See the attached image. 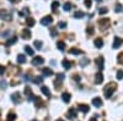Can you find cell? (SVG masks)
Returning a JSON list of instances; mask_svg holds the SVG:
<instances>
[{
	"instance_id": "obj_15",
	"label": "cell",
	"mask_w": 123,
	"mask_h": 121,
	"mask_svg": "<svg viewBox=\"0 0 123 121\" xmlns=\"http://www.w3.org/2000/svg\"><path fill=\"white\" fill-rule=\"evenodd\" d=\"M16 42H17V38H16L15 36H14V37H10V38H9V39L6 40V45H7V47H10V45L15 44Z\"/></svg>"
},
{
	"instance_id": "obj_19",
	"label": "cell",
	"mask_w": 123,
	"mask_h": 121,
	"mask_svg": "<svg viewBox=\"0 0 123 121\" xmlns=\"http://www.w3.org/2000/svg\"><path fill=\"white\" fill-rule=\"evenodd\" d=\"M79 110H80V111H83V113H87L89 110H90V108L86 104H80L79 105Z\"/></svg>"
},
{
	"instance_id": "obj_6",
	"label": "cell",
	"mask_w": 123,
	"mask_h": 121,
	"mask_svg": "<svg viewBox=\"0 0 123 121\" xmlns=\"http://www.w3.org/2000/svg\"><path fill=\"white\" fill-rule=\"evenodd\" d=\"M21 36H22V39H30L31 38V31L27 28H24L22 31H21Z\"/></svg>"
},
{
	"instance_id": "obj_22",
	"label": "cell",
	"mask_w": 123,
	"mask_h": 121,
	"mask_svg": "<svg viewBox=\"0 0 123 121\" xmlns=\"http://www.w3.org/2000/svg\"><path fill=\"white\" fill-rule=\"evenodd\" d=\"M17 63H18V64H25V63H26V56L22 55V54L17 55Z\"/></svg>"
},
{
	"instance_id": "obj_29",
	"label": "cell",
	"mask_w": 123,
	"mask_h": 121,
	"mask_svg": "<svg viewBox=\"0 0 123 121\" xmlns=\"http://www.w3.org/2000/svg\"><path fill=\"white\" fill-rule=\"evenodd\" d=\"M15 119H16V114L9 113V115H7V121H15Z\"/></svg>"
},
{
	"instance_id": "obj_48",
	"label": "cell",
	"mask_w": 123,
	"mask_h": 121,
	"mask_svg": "<svg viewBox=\"0 0 123 121\" xmlns=\"http://www.w3.org/2000/svg\"><path fill=\"white\" fill-rule=\"evenodd\" d=\"M57 121H64V120H62V119H58V120H57Z\"/></svg>"
},
{
	"instance_id": "obj_7",
	"label": "cell",
	"mask_w": 123,
	"mask_h": 121,
	"mask_svg": "<svg viewBox=\"0 0 123 121\" xmlns=\"http://www.w3.org/2000/svg\"><path fill=\"white\" fill-rule=\"evenodd\" d=\"M102 82H104V75H102L101 72H97L95 75V83L96 84H101Z\"/></svg>"
},
{
	"instance_id": "obj_23",
	"label": "cell",
	"mask_w": 123,
	"mask_h": 121,
	"mask_svg": "<svg viewBox=\"0 0 123 121\" xmlns=\"http://www.w3.org/2000/svg\"><path fill=\"white\" fill-rule=\"evenodd\" d=\"M26 23H27V26L28 27H33L35 26V20L32 18V17H27V20H26Z\"/></svg>"
},
{
	"instance_id": "obj_10",
	"label": "cell",
	"mask_w": 123,
	"mask_h": 121,
	"mask_svg": "<svg viewBox=\"0 0 123 121\" xmlns=\"http://www.w3.org/2000/svg\"><path fill=\"white\" fill-rule=\"evenodd\" d=\"M62 65H63V67H64L65 70H69L73 64H71L68 59H63V60H62Z\"/></svg>"
},
{
	"instance_id": "obj_39",
	"label": "cell",
	"mask_w": 123,
	"mask_h": 121,
	"mask_svg": "<svg viewBox=\"0 0 123 121\" xmlns=\"http://www.w3.org/2000/svg\"><path fill=\"white\" fill-rule=\"evenodd\" d=\"M117 61H118L119 64L123 65V53H121V54L118 55V60H117Z\"/></svg>"
},
{
	"instance_id": "obj_37",
	"label": "cell",
	"mask_w": 123,
	"mask_h": 121,
	"mask_svg": "<svg viewBox=\"0 0 123 121\" xmlns=\"http://www.w3.org/2000/svg\"><path fill=\"white\" fill-rule=\"evenodd\" d=\"M41 81H43V78L41 77V76H38V77H35L33 82H35V83H41Z\"/></svg>"
},
{
	"instance_id": "obj_20",
	"label": "cell",
	"mask_w": 123,
	"mask_h": 121,
	"mask_svg": "<svg viewBox=\"0 0 123 121\" xmlns=\"http://www.w3.org/2000/svg\"><path fill=\"white\" fill-rule=\"evenodd\" d=\"M11 99H12L14 103H20V93H18V92L14 93V94L11 95Z\"/></svg>"
},
{
	"instance_id": "obj_42",
	"label": "cell",
	"mask_w": 123,
	"mask_h": 121,
	"mask_svg": "<svg viewBox=\"0 0 123 121\" xmlns=\"http://www.w3.org/2000/svg\"><path fill=\"white\" fill-rule=\"evenodd\" d=\"M5 74V67L3 65H0V75H4Z\"/></svg>"
},
{
	"instance_id": "obj_28",
	"label": "cell",
	"mask_w": 123,
	"mask_h": 121,
	"mask_svg": "<svg viewBox=\"0 0 123 121\" xmlns=\"http://www.w3.org/2000/svg\"><path fill=\"white\" fill-rule=\"evenodd\" d=\"M25 52H26L28 55H31V56L33 55V49L31 48V47H28V45H26V47H25Z\"/></svg>"
},
{
	"instance_id": "obj_44",
	"label": "cell",
	"mask_w": 123,
	"mask_h": 121,
	"mask_svg": "<svg viewBox=\"0 0 123 121\" xmlns=\"http://www.w3.org/2000/svg\"><path fill=\"white\" fill-rule=\"evenodd\" d=\"M0 86H1L3 88H5L6 87V82H5V81H0Z\"/></svg>"
},
{
	"instance_id": "obj_31",
	"label": "cell",
	"mask_w": 123,
	"mask_h": 121,
	"mask_svg": "<svg viewBox=\"0 0 123 121\" xmlns=\"http://www.w3.org/2000/svg\"><path fill=\"white\" fill-rule=\"evenodd\" d=\"M107 12H108L107 7H101V9H98V14H100V15H105V14H107Z\"/></svg>"
},
{
	"instance_id": "obj_5",
	"label": "cell",
	"mask_w": 123,
	"mask_h": 121,
	"mask_svg": "<svg viewBox=\"0 0 123 121\" xmlns=\"http://www.w3.org/2000/svg\"><path fill=\"white\" fill-rule=\"evenodd\" d=\"M122 43H123V40L119 37H116L115 40H113V44H112V48H113V49H118L122 45Z\"/></svg>"
},
{
	"instance_id": "obj_47",
	"label": "cell",
	"mask_w": 123,
	"mask_h": 121,
	"mask_svg": "<svg viewBox=\"0 0 123 121\" xmlns=\"http://www.w3.org/2000/svg\"><path fill=\"white\" fill-rule=\"evenodd\" d=\"M90 121H96V119H94V117H92V119H90Z\"/></svg>"
},
{
	"instance_id": "obj_16",
	"label": "cell",
	"mask_w": 123,
	"mask_h": 121,
	"mask_svg": "<svg viewBox=\"0 0 123 121\" xmlns=\"http://www.w3.org/2000/svg\"><path fill=\"white\" fill-rule=\"evenodd\" d=\"M68 53H69V54H73V55H80L83 52H81L80 49H78V48H71Z\"/></svg>"
},
{
	"instance_id": "obj_21",
	"label": "cell",
	"mask_w": 123,
	"mask_h": 121,
	"mask_svg": "<svg viewBox=\"0 0 123 121\" xmlns=\"http://www.w3.org/2000/svg\"><path fill=\"white\" fill-rule=\"evenodd\" d=\"M70 98H71V95H70L69 93H67V92L62 94V99H63L65 103H69V102H70Z\"/></svg>"
},
{
	"instance_id": "obj_17",
	"label": "cell",
	"mask_w": 123,
	"mask_h": 121,
	"mask_svg": "<svg viewBox=\"0 0 123 121\" xmlns=\"http://www.w3.org/2000/svg\"><path fill=\"white\" fill-rule=\"evenodd\" d=\"M41 92H42L44 95H47V97H50V92H49V89H48L47 86H42V87H41Z\"/></svg>"
},
{
	"instance_id": "obj_8",
	"label": "cell",
	"mask_w": 123,
	"mask_h": 121,
	"mask_svg": "<svg viewBox=\"0 0 123 121\" xmlns=\"http://www.w3.org/2000/svg\"><path fill=\"white\" fill-rule=\"evenodd\" d=\"M108 25H110V20L108 18H101L100 21H98V26L101 28H106Z\"/></svg>"
},
{
	"instance_id": "obj_41",
	"label": "cell",
	"mask_w": 123,
	"mask_h": 121,
	"mask_svg": "<svg viewBox=\"0 0 123 121\" xmlns=\"http://www.w3.org/2000/svg\"><path fill=\"white\" fill-rule=\"evenodd\" d=\"M57 77H58V81H63L65 76H64V74H58V75H57Z\"/></svg>"
},
{
	"instance_id": "obj_12",
	"label": "cell",
	"mask_w": 123,
	"mask_h": 121,
	"mask_svg": "<svg viewBox=\"0 0 123 121\" xmlns=\"http://www.w3.org/2000/svg\"><path fill=\"white\" fill-rule=\"evenodd\" d=\"M92 104H94V106H96V108H101L102 106L101 98H94V99H92Z\"/></svg>"
},
{
	"instance_id": "obj_27",
	"label": "cell",
	"mask_w": 123,
	"mask_h": 121,
	"mask_svg": "<svg viewBox=\"0 0 123 121\" xmlns=\"http://www.w3.org/2000/svg\"><path fill=\"white\" fill-rule=\"evenodd\" d=\"M28 14H30V10H28L27 7H25V9L22 10V11H20V12H18V15L21 16V17H22V16H27Z\"/></svg>"
},
{
	"instance_id": "obj_1",
	"label": "cell",
	"mask_w": 123,
	"mask_h": 121,
	"mask_svg": "<svg viewBox=\"0 0 123 121\" xmlns=\"http://www.w3.org/2000/svg\"><path fill=\"white\" fill-rule=\"evenodd\" d=\"M116 88H117L116 83H108V84L105 87V97L110 99L112 95H113V93H115Z\"/></svg>"
},
{
	"instance_id": "obj_2",
	"label": "cell",
	"mask_w": 123,
	"mask_h": 121,
	"mask_svg": "<svg viewBox=\"0 0 123 121\" xmlns=\"http://www.w3.org/2000/svg\"><path fill=\"white\" fill-rule=\"evenodd\" d=\"M0 18L6 22H10V21H12V14L9 12L7 10H0Z\"/></svg>"
},
{
	"instance_id": "obj_36",
	"label": "cell",
	"mask_w": 123,
	"mask_h": 121,
	"mask_svg": "<svg viewBox=\"0 0 123 121\" xmlns=\"http://www.w3.org/2000/svg\"><path fill=\"white\" fill-rule=\"evenodd\" d=\"M58 27H59V28H65V27H67V22L60 21V22L58 23Z\"/></svg>"
},
{
	"instance_id": "obj_9",
	"label": "cell",
	"mask_w": 123,
	"mask_h": 121,
	"mask_svg": "<svg viewBox=\"0 0 123 121\" xmlns=\"http://www.w3.org/2000/svg\"><path fill=\"white\" fill-rule=\"evenodd\" d=\"M96 65H97V67H98V70H104V65H105V60H104V58H97L96 59Z\"/></svg>"
},
{
	"instance_id": "obj_49",
	"label": "cell",
	"mask_w": 123,
	"mask_h": 121,
	"mask_svg": "<svg viewBox=\"0 0 123 121\" xmlns=\"http://www.w3.org/2000/svg\"><path fill=\"white\" fill-rule=\"evenodd\" d=\"M96 1H101V0H96Z\"/></svg>"
},
{
	"instance_id": "obj_4",
	"label": "cell",
	"mask_w": 123,
	"mask_h": 121,
	"mask_svg": "<svg viewBox=\"0 0 123 121\" xmlns=\"http://www.w3.org/2000/svg\"><path fill=\"white\" fill-rule=\"evenodd\" d=\"M44 63V59L42 58V56H35L33 59H32V65H42Z\"/></svg>"
},
{
	"instance_id": "obj_25",
	"label": "cell",
	"mask_w": 123,
	"mask_h": 121,
	"mask_svg": "<svg viewBox=\"0 0 123 121\" xmlns=\"http://www.w3.org/2000/svg\"><path fill=\"white\" fill-rule=\"evenodd\" d=\"M33 45H35V48L36 49H38V50H41V49H42V42H41V40H35V42H33Z\"/></svg>"
},
{
	"instance_id": "obj_38",
	"label": "cell",
	"mask_w": 123,
	"mask_h": 121,
	"mask_svg": "<svg viewBox=\"0 0 123 121\" xmlns=\"http://www.w3.org/2000/svg\"><path fill=\"white\" fill-rule=\"evenodd\" d=\"M86 33L87 34H94V28H92V27H87L86 28Z\"/></svg>"
},
{
	"instance_id": "obj_30",
	"label": "cell",
	"mask_w": 123,
	"mask_h": 121,
	"mask_svg": "<svg viewBox=\"0 0 123 121\" xmlns=\"http://www.w3.org/2000/svg\"><path fill=\"white\" fill-rule=\"evenodd\" d=\"M25 94H26V95H28V97H30V95H32V89H31L28 86H27V87H25Z\"/></svg>"
},
{
	"instance_id": "obj_11",
	"label": "cell",
	"mask_w": 123,
	"mask_h": 121,
	"mask_svg": "<svg viewBox=\"0 0 123 121\" xmlns=\"http://www.w3.org/2000/svg\"><path fill=\"white\" fill-rule=\"evenodd\" d=\"M42 75H43V76H52V75H53L52 68H49V67H43V68H42Z\"/></svg>"
},
{
	"instance_id": "obj_26",
	"label": "cell",
	"mask_w": 123,
	"mask_h": 121,
	"mask_svg": "<svg viewBox=\"0 0 123 121\" xmlns=\"http://www.w3.org/2000/svg\"><path fill=\"white\" fill-rule=\"evenodd\" d=\"M84 16H85V14H84L83 11H75V12H74V17H75V18H83Z\"/></svg>"
},
{
	"instance_id": "obj_24",
	"label": "cell",
	"mask_w": 123,
	"mask_h": 121,
	"mask_svg": "<svg viewBox=\"0 0 123 121\" xmlns=\"http://www.w3.org/2000/svg\"><path fill=\"white\" fill-rule=\"evenodd\" d=\"M89 63H90V60H89L87 58H84V59L80 60V66H81V67H85Z\"/></svg>"
},
{
	"instance_id": "obj_14",
	"label": "cell",
	"mask_w": 123,
	"mask_h": 121,
	"mask_svg": "<svg viewBox=\"0 0 123 121\" xmlns=\"http://www.w3.org/2000/svg\"><path fill=\"white\" fill-rule=\"evenodd\" d=\"M94 44H95V47L96 48H102V47H104V40H102L101 38H96L95 39V42H94Z\"/></svg>"
},
{
	"instance_id": "obj_33",
	"label": "cell",
	"mask_w": 123,
	"mask_h": 121,
	"mask_svg": "<svg viewBox=\"0 0 123 121\" xmlns=\"http://www.w3.org/2000/svg\"><path fill=\"white\" fill-rule=\"evenodd\" d=\"M123 78V70H118L117 71V79H122Z\"/></svg>"
},
{
	"instance_id": "obj_40",
	"label": "cell",
	"mask_w": 123,
	"mask_h": 121,
	"mask_svg": "<svg viewBox=\"0 0 123 121\" xmlns=\"http://www.w3.org/2000/svg\"><path fill=\"white\" fill-rule=\"evenodd\" d=\"M84 4H85V6H86V7H91V5H92L91 0H85V1H84Z\"/></svg>"
},
{
	"instance_id": "obj_34",
	"label": "cell",
	"mask_w": 123,
	"mask_h": 121,
	"mask_svg": "<svg viewBox=\"0 0 123 121\" xmlns=\"http://www.w3.org/2000/svg\"><path fill=\"white\" fill-rule=\"evenodd\" d=\"M63 9L65 10V11H69V10L71 9V4H70V3H65V4L63 5Z\"/></svg>"
},
{
	"instance_id": "obj_3",
	"label": "cell",
	"mask_w": 123,
	"mask_h": 121,
	"mask_svg": "<svg viewBox=\"0 0 123 121\" xmlns=\"http://www.w3.org/2000/svg\"><path fill=\"white\" fill-rule=\"evenodd\" d=\"M53 22V17L52 16H44L42 20H41V25L42 26H48Z\"/></svg>"
},
{
	"instance_id": "obj_18",
	"label": "cell",
	"mask_w": 123,
	"mask_h": 121,
	"mask_svg": "<svg viewBox=\"0 0 123 121\" xmlns=\"http://www.w3.org/2000/svg\"><path fill=\"white\" fill-rule=\"evenodd\" d=\"M57 48L60 50V52H64L65 50V43L63 42V40H59V42L57 43Z\"/></svg>"
},
{
	"instance_id": "obj_32",
	"label": "cell",
	"mask_w": 123,
	"mask_h": 121,
	"mask_svg": "<svg viewBox=\"0 0 123 121\" xmlns=\"http://www.w3.org/2000/svg\"><path fill=\"white\" fill-rule=\"evenodd\" d=\"M123 10V6H122V4H116V7H115V11L116 12H121Z\"/></svg>"
},
{
	"instance_id": "obj_50",
	"label": "cell",
	"mask_w": 123,
	"mask_h": 121,
	"mask_svg": "<svg viewBox=\"0 0 123 121\" xmlns=\"http://www.w3.org/2000/svg\"><path fill=\"white\" fill-rule=\"evenodd\" d=\"M32 121H36V120H32Z\"/></svg>"
},
{
	"instance_id": "obj_45",
	"label": "cell",
	"mask_w": 123,
	"mask_h": 121,
	"mask_svg": "<svg viewBox=\"0 0 123 121\" xmlns=\"http://www.w3.org/2000/svg\"><path fill=\"white\" fill-rule=\"evenodd\" d=\"M74 79L76 81V82H79V81H80V77H79L78 75H75V76H74Z\"/></svg>"
},
{
	"instance_id": "obj_13",
	"label": "cell",
	"mask_w": 123,
	"mask_h": 121,
	"mask_svg": "<svg viewBox=\"0 0 123 121\" xmlns=\"http://www.w3.org/2000/svg\"><path fill=\"white\" fill-rule=\"evenodd\" d=\"M68 117L71 120V119H75L76 117V110L74 109V108H71V109H69V111H68Z\"/></svg>"
},
{
	"instance_id": "obj_46",
	"label": "cell",
	"mask_w": 123,
	"mask_h": 121,
	"mask_svg": "<svg viewBox=\"0 0 123 121\" xmlns=\"http://www.w3.org/2000/svg\"><path fill=\"white\" fill-rule=\"evenodd\" d=\"M10 1H11V3H17L18 0H10Z\"/></svg>"
},
{
	"instance_id": "obj_43",
	"label": "cell",
	"mask_w": 123,
	"mask_h": 121,
	"mask_svg": "<svg viewBox=\"0 0 123 121\" xmlns=\"http://www.w3.org/2000/svg\"><path fill=\"white\" fill-rule=\"evenodd\" d=\"M50 34H52V36H53V37H55V36H57V34H58V32H57V31H55V29H52V31H50Z\"/></svg>"
},
{
	"instance_id": "obj_35",
	"label": "cell",
	"mask_w": 123,
	"mask_h": 121,
	"mask_svg": "<svg viewBox=\"0 0 123 121\" xmlns=\"http://www.w3.org/2000/svg\"><path fill=\"white\" fill-rule=\"evenodd\" d=\"M58 7H59V3L58 1H53L52 3V10H53V11H55Z\"/></svg>"
}]
</instances>
